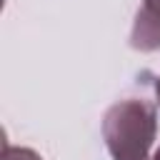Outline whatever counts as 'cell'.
Returning a JSON list of instances; mask_svg holds the SVG:
<instances>
[{"label":"cell","instance_id":"cell-1","mask_svg":"<svg viewBox=\"0 0 160 160\" xmlns=\"http://www.w3.org/2000/svg\"><path fill=\"white\" fill-rule=\"evenodd\" d=\"M155 130L158 115L148 100L115 102L102 120V138L112 160H148Z\"/></svg>","mask_w":160,"mask_h":160},{"label":"cell","instance_id":"cell-2","mask_svg":"<svg viewBox=\"0 0 160 160\" xmlns=\"http://www.w3.org/2000/svg\"><path fill=\"white\" fill-rule=\"evenodd\" d=\"M130 45L145 52L160 50V0H142L132 25Z\"/></svg>","mask_w":160,"mask_h":160},{"label":"cell","instance_id":"cell-3","mask_svg":"<svg viewBox=\"0 0 160 160\" xmlns=\"http://www.w3.org/2000/svg\"><path fill=\"white\" fill-rule=\"evenodd\" d=\"M2 160H42V158L28 148H10L8 142H2Z\"/></svg>","mask_w":160,"mask_h":160},{"label":"cell","instance_id":"cell-4","mask_svg":"<svg viewBox=\"0 0 160 160\" xmlns=\"http://www.w3.org/2000/svg\"><path fill=\"white\" fill-rule=\"evenodd\" d=\"M155 95H158V102H160V80L155 82Z\"/></svg>","mask_w":160,"mask_h":160},{"label":"cell","instance_id":"cell-5","mask_svg":"<svg viewBox=\"0 0 160 160\" xmlns=\"http://www.w3.org/2000/svg\"><path fill=\"white\" fill-rule=\"evenodd\" d=\"M152 160H160V150H158V152H155V155H152Z\"/></svg>","mask_w":160,"mask_h":160}]
</instances>
